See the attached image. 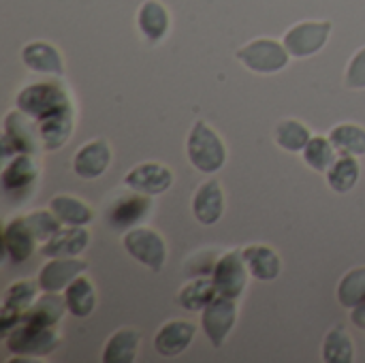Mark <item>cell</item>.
<instances>
[{
	"label": "cell",
	"mask_w": 365,
	"mask_h": 363,
	"mask_svg": "<svg viewBox=\"0 0 365 363\" xmlns=\"http://www.w3.org/2000/svg\"><path fill=\"white\" fill-rule=\"evenodd\" d=\"M186 154L190 165L207 175L218 173L227 163V145L205 120H197L192 124L186 141Z\"/></svg>",
	"instance_id": "6da1fadb"
},
{
	"label": "cell",
	"mask_w": 365,
	"mask_h": 363,
	"mask_svg": "<svg viewBox=\"0 0 365 363\" xmlns=\"http://www.w3.org/2000/svg\"><path fill=\"white\" fill-rule=\"evenodd\" d=\"M2 340H4V349L15 357L43 359L58 349L60 334L56 327H43L21 319Z\"/></svg>",
	"instance_id": "7a4b0ae2"
},
{
	"label": "cell",
	"mask_w": 365,
	"mask_h": 363,
	"mask_svg": "<svg viewBox=\"0 0 365 363\" xmlns=\"http://www.w3.org/2000/svg\"><path fill=\"white\" fill-rule=\"evenodd\" d=\"M15 107L24 111L26 116H30L32 120L41 122L73 105H71L68 92L58 81H36L17 92Z\"/></svg>",
	"instance_id": "3957f363"
},
{
	"label": "cell",
	"mask_w": 365,
	"mask_h": 363,
	"mask_svg": "<svg viewBox=\"0 0 365 363\" xmlns=\"http://www.w3.org/2000/svg\"><path fill=\"white\" fill-rule=\"evenodd\" d=\"M0 148H2L0 152H2L4 163L17 154H36L38 148H43L36 120H32L30 116H26L19 109L9 111L2 120Z\"/></svg>",
	"instance_id": "277c9868"
},
{
	"label": "cell",
	"mask_w": 365,
	"mask_h": 363,
	"mask_svg": "<svg viewBox=\"0 0 365 363\" xmlns=\"http://www.w3.org/2000/svg\"><path fill=\"white\" fill-rule=\"evenodd\" d=\"M235 58L252 73L274 75V73H280L282 68H287L291 53L284 47V43L263 36V39H255V41L246 43L242 49H237Z\"/></svg>",
	"instance_id": "5b68a950"
},
{
	"label": "cell",
	"mask_w": 365,
	"mask_h": 363,
	"mask_svg": "<svg viewBox=\"0 0 365 363\" xmlns=\"http://www.w3.org/2000/svg\"><path fill=\"white\" fill-rule=\"evenodd\" d=\"M122 246L137 263L152 272H160L167 261L165 237L150 227H133L122 235Z\"/></svg>",
	"instance_id": "8992f818"
},
{
	"label": "cell",
	"mask_w": 365,
	"mask_h": 363,
	"mask_svg": "<svg viewBox=\"0 0 365 363\" xmlns=\"http://www.w3.org/2000/svg\"><path fill=\"white\" fill-rule=\"evenodd\" d=\"M331 28V21H299L284 32L282 43L291 58H310L327 45Z\"/></svg>",
	"instance_id": "52a82bcc"
},
{
	"label": "cell",
	"mask_w": 365,
	"mask_h": 363,
	"mask_svg": "<svg viewBox=\"0 0 365 363\" xmlns=\"http://www.w3.org/2000/svg\"><path fill=\"white\" fill-rule=\"evenodd\" d=\"M248 276H250V272L246 267L242 250H231V252H225L222 257H218L214 272H212V280L216 285L218 295L231 297V300L242 297V293L246 291V285H248Z\"/></svg>",
	"instance_id": "ba28073f"
},
{
	"label": "cell",
	"mask_w": 365,
	"mask_h": 363,
	"mask_svg": "<svg viewBox=\"0 0 365 363\" xmlns=\"http://www.w3.org/2000/svg\"><path fill=\"white\" fill-rule=\"evenodd\" d=\"M237 321V304L231 297H214L201 310V327L214 349H220Z\"/></svg>",
	"instance_id": "9c48e42d"
},
{
	"label": "cell",
	"mask_w": 365,
	"mask_h": 363,
	"mask_svg": "<svg viewBox=\"0 0 365 363\" xmlns=\"http://www.w3.org/2000/svg\"><path fill=\"white\" fill-rule=\"evenodd\" d=\"M38 280H15L6 287L0 308V336L4 338L21 319V315L38 300Z\"/></svg>",
	"instance_id": "30bf717a"
},
{
	"label": "cell",
	"mask_w": 365,
	"mask_h": 363,
	"mask_svg": "<svg viewBox=\"0 0 365 363\" xmlns=\"http://www.w3.org/2000/svg\"><path fill=\"white\" fill-rule=\"evenodd\" d=\"M124 186L141 195H163L173 186V171L163 163H139L124 175Z\"/></svg>",
	"instance_id": "8fae6325"
},
{
	"label": "cell",
	"mask_w": 365,
	"mask_h": 363,
	"mask_svg": "<svg viewBox=\"0 0 365 363\" xmlns=\"http://www.w3.org/2000/svg\"><path fill=\"white\" fill-rule=\"evenodd\" d=\"M36 178H38V163L34 154H17L9 158L0 173L4 195L17 197V199L26 197L34 188Z\"/></svg>",
	"instance_id": "7c38bea8"
},
{
	"label": "cell",
	"mask_w": 365,
	"mask_h": 363,
	"mask_svg": "<svg viewBox=\"0 0 365 363\" xmlns=\"http://www.w3.org/2000/svg\"><path fill=\"white\" fill-rule=\"evenodd\" d=\"M154 203L150 195H141L133 190V195H122L107 208V223L113 231L126 233L128 229L139 227V223L148 218Z\"/></svg>",
	"instance_id": "4fadbf2b"
},
{
	"label": "cell",
	"mask_w": 365,
	"mask_h": 363,
	"mask_svg": "<svg viewBox=\"0 0 365 363\" xmlns=\"http://www.w3.org/2000/svg\"><path fill=\"white\" fill-rule=\"evenodd\" d=\"M86 270L88 263L79 257H56L38 270L36 280L45 293H64V289Z\"/></svg>",
	"instance_id": "5bb4252c"
},
{
	"label": "cell",
	"mask_w": 365,
	"mask_h": 363,
	"mask_svg": "<svg viewBox=\"0 0 365 363\" xmlns=\"http://www.w3.org/2000/svg\"><path fill=\"white\" fill-rule=\"evenodd\" d=\"M197 336V325L192 321H167L165 325H160V329L154 336V349L160 357L171 359L178 357L182 353L188 351V347L192 344Z\"/></svg>",
	"instance_id": "9a60e30c"
},
{
	"label": "cell",
	"mask_w": 365,
	"mask_h": 363,
	"mask_svg": "<svg viewBox=\"0 0 365 363\" xmlns=\"http://www.w3.org/2000/svg\"><path fill=\"white\" fill-rule=\"evenodd\" d=\"M111 165V148L105 139H92L73 156V173L81 180H98Z\"/></svg>",
	"instance_id": "2e32d148"
},
{
	"label": "cell",
	"mask_w": 365,
	"mask_h": 363,
	"mask_svg": "<svg viewBox=\"0 0 365 363\" xmlns=\"http://www.w3.org/2000/svg\"><path fill=\"white\" fill-rule=\"evenodd\" d=\"M225 214V193L216 178L205 180L192 195V216L197 223L212 227Z\"/></svg>",
	"instance_id": "e0dca14e"
},
{
	"label": "cell",
	"mask_w": 365,
	"mask_h": 363,
	"mask_svg": "<svg viewBox=\"0 0 365 363\" xmlns=\"http://www.w3.org/2000/svg\"><path fill=\"white\" fill-rule=\"evenodd\" d=\"M36 237L32 235L30 227L26 225L24 216H17L13 220H9L2 229V250L4 257L11 263H24L32 257L34 246H36Z\"/></svg>",
	"instance_id": "ac0fdd59"
},
{
	"label": "cell",
	"mask_w": 365,
	"mask_h": 363,
	"mask_svg": "<svg viewBox=\"0 0 365 363\" xmlns=\"http://www.w3.org/2000/svg\"><path fill=\"white\" fill-rule=\"evenodd\" d=\"M21 62L41 75L62 77L64 75V58L60 49L47 41H30L21 47Z\"/></svg>",
	"instance_id": "d6986e66"
},
{
	"label": "cell",
	"mask_w": 365,
	"mask_h": 363,
	"mask_svg": "<svg viewBox=\"0 0 365 363\" xmlns=\"http://www.w3.org/2000/svg\"><path fill=\"white\" fill-rule=\"evenodd\" d=\"M242 255L250 276L259 282H274L282 272V259L272 246L250 244L242 248Z\"/></svg>",
	"instance_id": "ffe728a7"
},
{
	"label": "cell",
	"mask_w": 365,
	"mask_h": 363,
	"mask_svg": "<svg viewBox=\"0 0 365 363\" xmlns=\"http://www.w3.org/2000/svg\"><path fill=\"white\" fill-rule=\"evenodd\" d=\"M88 246H90V231L86 227H62L49 242L43 244L41 255L47 259L79 257Z\"/></svg>",
	"instance_id": "44dd1931"
},
{
	"label": "cell",
	"mask_w": 365,
	"mask_h": 363,
	"mask_svg": "<svg viewBox=\"0 0 365 363\" xmlns=\"http://www.w3.org/2000/svg\"><path fill=\"white\" fill-rule=\"evenodd\" d=\"M171 26L169 11L158 0H145L137 11V28L143 34V39L152 45L160 43Z\"/></svg>",
	"instance_id": "7402d4cb"
},
{
	"label": "cell",
	"mask_w": 365,
	"mask_h": 363,
	"mask_svg": "<svg viewBox=\"0 0 365 363\" xmlns=\"http://www.w3.org/2000/svg\"><path fill=\"white\" fill-rule=\"evenodd\" d=\"M38 124V135H41V145L45 152H58L60 148L66 145V141L73 135V107L49 116Z\"/></svg>",
	"instance_id": "603a6c76"
},
{
	"label": "cell",
	"mask_w": 365,
	"mask_h": 363,
	"mask_svg": "<svg viewBox=\"0 0 365 363\" xmlns=\"http://www.w3.org/2000/svg\"><path fill=\"white\" fill-rule=\"evenodd\" d=\"M141 347V336L139 332L124 327L118 329L109 336V340L103 347V363H135Z\"/></svg>",
	"instance_id": "cb8c5ba5"
},
{
	"label": "cell",
	"mask_w": 365,
	"mask_h": 363,
	"mask_svg": "<svg viewBox=\"0 0 365 363\" xmlns=\"http://www.w3.org/2000/svg\"><path fill=\"white\" fill-rule=\"evenodd\" d=\"M64 304L71 317L75 319H88L94 312L96 306V291L90 278L83 274L77 276L66 289H64Z\"/></svg>",
	"instance_id": "d4e9b609"
},
{
	"label": "cell",
	"mask_w": 365,
	"mask_h": 363,
	"mask_svg": "<svg viewBox=\"0 0 365 363\" xmlns=\"http://www.w3.org/2000/svg\"><path fill=\"white\" fill-rule=\"evenodd\" d=\"M49 210L64 227H88L94 220V210L73 195H56L49 201Z\"/></svg>",
	"instance_id": "484cf974"
},
{
	"label": "cell",
	"mask_w": 365,
	"mask_h": 363,
	"mask_svg": "<svg viewBox=\"0 0 365 363\" xmlns=\"http://www.w3.org/2000/svg\"><path fill=\"white\" fill-rule=\"evenodd\" d=\"M64 312H68L66 304H64V295L60 297V293H45L43 291V295L21 315V319L36 323V325H43V327H58Z\"/></svg>",
	"instance_id": "4316f807"
},
{
	"label": "cell",
	"mask_w": 365,
	"mask_h": 363,
	"mask_svg": "<svg viewBox=\"0 0 365 363\" xmlns=\"http://www.w3.org/2000/svg\"><path fill=\"white\" fill-rule=\"evenodd\" d=\"M214 297H218V291H216V285H214L212 276L190 278L178 291V304L188 312H201Z\"/></svg>",
	"instance_id": "83f0119b"
},
{
	"label": "cell",
	"mask_w": 365,
	"mask_h": 363,
	"mask_svg": "<svg viewBox=\"0 0 365 363\" xmlns=\"http://www.w3.org/2000/svg\"><path fill=\"white\" fill-rule=\"evenodd\" d=\"M325 175H327L329 188L338 195H344L357 186L361 171H359V163L353 154H340Z\"/></svg>",
	"instance_id": "f1b7e54d"
},
{
	"label": "cell",
	"mask_w": 365,
	"mask_h": 363,
	"mask_svg": "<svg viewBox=\"0 0 365 363\" xmlns=\"http://www.w3.org/2000/svg\"><path fill=\"white\" fill-rule=\"evenodd\" d=\"M312 139L310 128L295 120V118H287L280 120L274 128V141L278 143V148H282L284 152H304V148L308 145V141Z\"/></svg>",
	"instance_id": "f546056e"
},
{
	"label": "cell",
	"mask_w": 365,
	"mask_h": 363,
	"mask_svg": "<svg viewBox=\"0 0 365 363\" xmlns=\"http://www.w3.org/2000/svg\"><path fill=\"white\" fill-rule=\"evenodd\" d=\"M321 357L327 363H353L355 362V344L346 329L334 327L327 332L321 349Z\"/></svg>",
	"instance_id": "4dcf8cb0"
},
{
	"label": "cell",
	"mask_w": 365,
	"mask_h": 363,
	"mask_svg": "<svg viewBox=\"0 0 365 363\" xmlns=\"http://www.w3.org/2000/svg\"><path fill=\"white\" fill-rule=\"evenodd\" d=\"M329 139L340 154L365 156V128L353 122L336 124L329 131Z\"/></svg>",
	"instance_id": "1f68e13d"
},
{
	"label": "cell",
	"mask_w": 365,
	"mask_h": 363,
	"mask_svg": "<svg viewBox=\"0 0 365 363\" xmlns=\"http://www.w3.org/2000/svg\"><path fill=\"white\" fill-rule=\"evenodd\" d=\"M338 154H340V152L336 150V145L331 143V139H329V137H321V135H314V137L308 141V145L304 148V152H302L304 163H306L310 169L319 171V173H327L329 167L336 163Z\"/></svg>",
	"instance_id": "d6a6232c"
},
{
	"label": "cell",
	"mask_w": 365,
	"mask_h": 363,
	"mask_svg": "<svg viewBox=\"0 0 365 363\" xmlns=\"http://www.w3.org/2000/svg\"><path fill=\"white\" fill-rule=\"evenodd\" d=\"M338 302L340 306L353 310L355 306L365 302V267H353L351 272H346L342 276V280L338 282Z\"/></svg>",
	"instance_id": "836d02e7"
},
{
	"label": "cell",
	"mask_w": 365,
	"mask_h": 363,
	"mask_svg": "<svg viewBox=\"0 0 365 363\" xmlns=\"http://www.w3.org/2000/svg\"><path fill=\"white\" fill-rule=\"evenodd\" d=\"M26 218V225L30 227L32 235L36 237L38 244H45L49 242L64 225L56 218V214L51 210H34L30 214L24 216Z\"/></svg>",
	"instance_id": "e575fe53"
},
{
	"label": "cell",
	"mask_w": 365,
	"mask_h": 363,
	"mask_svg": "<svg viewBox=\"0 0 365 363\" xmlns=\"http://www.w3.org/2000/svg\"><path fill=\"white\" fill-rule=\"evenodd\" d=\"M344 83L353 90H364L365 88V47H361L351 58L346 73H344Z\"/></svg>",
	"instance_id": "d590c367"
},
{
	"label": "cell",
	"mask_w": 365,
	"mask_h": 363,
	"mask_svg": "<svg viewBox=\"0 0 365 363\" xmlns=\"http://www.w3.org/2000/svg\"><path fill=\"white\" fill-rule=\"evenodd\" d=\"M351 323L355 327H359L361 332H365V302L351 310Z\"/></svg>",
	"instance_id": "8d00e7d4"
}]
</instances>
